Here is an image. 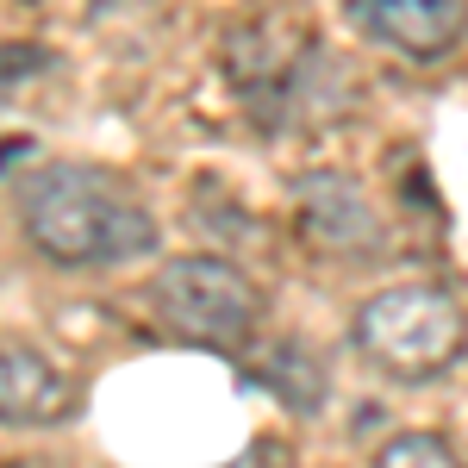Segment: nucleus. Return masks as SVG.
I'll list each match as a JSON object with an SVG mask.
<instances>
[{
  "label": "nucleus",
  "mask_w": 468,
  "mask_h": 468,
  "mask_svg": "<svg viewBox=\"0 0 468 468\" xmlns=\"http://www.w3.org/2000/svg\"><path fill=\"white\" fill-rule=\"evenodd\" d=\"M26 244L57 269H112L156 250V218L88 163H50L19 187Z\"/></svg>",
  "instance_id": "obj_1"
},
{
  "label": "nucleus",
  "mask_w": 468,
  "mask_h": 468,
  "mask_svg": "<svg viewBox=\"0 0 468 468\" xmlns=\"http://www.w3.org/2000/svg\"><path fill=\"white\" fill-rule=\"evenodd\" d=\"M356 350L381 375L394 381H437L450 375L468 350V319L463 300L431 282H406V288H381L375 300H362L356 324H350Z\"/></svg>",
  "instance_id": "obj_2"
},
{
  "label": "nucleus",
  "mask_w": 468,
  "mask_h": 468,
  "mask_svg": "<svg viewBox=\"0 0 468 468\" xmlns=\"http://www.w3.org/2000/svg\"><path fill=\"white\" fill-rule=\"evenodd\" d=\"M150 306L181 344H200V350H244L256 331V288L225 256L163 262L150 282Z\"/></svg>",
  "instance_id": "obj_3"
},
{
  "label": "nucleus",
  "mask_w": 468,
  "mask_h": 468,
  "mask_svg": "<svg viewBox=\"0 0 468 468\" xmlns=\"http://www.w3.org/2000/svg\"><path fill=\"white\" fill-rule=\"evenodd\" d=\"M313 26L288 13V6H262L250 19H238V26H225L218 37V69L225 81L250 101V107H282L288 101V88L300 81V69L313 63Z\"/></svg>",
  "instance_id": "obj_4"
},
{
  "label": "nucleus",
  "mask_w": 468,
  "mask_h": 468,
  "mask_svg": "<svg viewBox=\"0 0 468 468\" xmlns=\"http://www.w3.org/2000/svg\"><path fill=\"white\" fill-rule=\"evenodd\" d=\"M293 225L319 256H368L381 250V218L356 176L313 169L293 181Z\"/></svg>",
  "instance_id": "obj_5"
},
{
  "label": "nucleus",
  "mask_w": 468,
  "mask_h": 468,
  "mask_svg": "<svg viewBox=\"0 0 468 468\" xmlns=\"http://www.w3.org/2000/svg\"><path fill=\"white\" fill-rule=\"evenodd\" d=\"M350 19L406 63H443L468 32V0H350Z\"/></svg>",
  "instance_id": "obj_6"
},
{
  "label": "nucleus",
  "mask_w": 468,
  "mask_h": 468,
  "mask_svg": "<svg viewBox=\"0 0 468 468\" xmlns=\"http://www.w3.org/2000/svg\"><path fill=\"white\" fill-rule=\"evenodd\" d=\"M75 388L44 362L32 344H6L0 350V419L6 425H57L69 419Z\"/></svg>",
  "instance_id": "obj_7"
},
{
  "label": "nucleus",
  "mask_w": 468,
  "mask_h": 468,
  "mask_svg": "<svg viewBox=\"0 0 468 468\" xmlns=\"http://www.w3.org/2000/svg\"><path fill=\"white\" fill-rule=\"evenodd\" d=\"M250 381H262L293 412H319L324 406V362L300 344H275L262 362H250Z\"/></svg>",
  "instance_id": "obj_8"
},
{
  "label": "nucleus",
  "mask_w": 468,
  "mask_h": 468,
  "mask_svg": "<svg viewBox=\"0 0 468 468\" xmlns=\"http://www.w3.org/2000/svg\"><path fill=\"white\" fill-rule=\"evenodd\" d=\"M375 468H468L437 431H399L375 450Z\"/></svg>",
  "instance_id": "obj_9"
},
{
  "label": "nucleus",
  "mask_w": 468,
  "mask_h": 468,
  "mask_svg": "<svg viewBox=\"0 0 468 468\" xmlns=\"http://www.w3.org/2000/svg\"><path fill=\"white\" fill-rule=\"evenodd\" d=\"M231 468H293V456H288V443H275V437H256L250 450L238 456Z\"/></svg>",
  "instance_id": "obj_10"
},
{
  "label": "nucleus",
  "mask_w": 468,
  "mask_h": 468,
  "mask_svg": "<svg viewBox=\"0 0 468 468\" xmlns=\"http://www.w3.org/2000/svg\"><path fill=\"white\" fill-rule=\"evenodd\" d=\"M94 6H101V13H107V6H138V0H94Z\"/></svg>",
  "instance_id": "obj_11"
}]
</instances>
